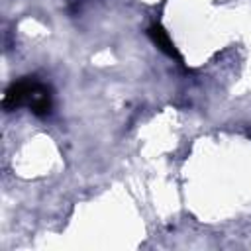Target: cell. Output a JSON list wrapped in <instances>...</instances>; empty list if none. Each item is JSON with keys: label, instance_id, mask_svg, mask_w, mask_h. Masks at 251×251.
I'll return each instance as SVG.
<instances>
[{"label": "cell", "instance_id": "obj_1", "mask_svg": "<svg viewBox=\"0 0 251 251\" xmlns=\"http://www.w3.org/2000/svg\"><path fill=\"white\" fill-rule=\"evenodd\" d=\"M37 82L39 80L35 76H22V78L14 80L6 88V92H4V100H2L4 110L6 112H14V110H18L22 106L27 108V102H29V98H31L33 88H35Z\"/></svg>", "mask_w": 251, "mask_h": 251}, {"label": "cell", "instance_id": "obj_2", "mask_svg": "<svg viewBox=\"0 0 251 251\" xmlns=\"http://www.w3.org/2000/svg\"><path fill=\"white\" fill-rule=\"evenodd\" d=\"M27 108L33 116L37 118H47L53 110V94H51V88L43 82H37L35 88H33V94L27 102Z\"/></svg>", "mask_w": 251, "mask_h": 251}, {"label": "cell", "instance_id": "obj_3", "mask_svg": "<svg viewBox=\"0 0 251 251\" xmlns=\"http://www.w3.org/2000/svg\"><path fill=\"white\" fill-rule=\"evenodd\" d=\"M147 35L153 39V43L163 51V53H167L171 59H175V61H178V63H182V57H180V53L176 51V47H175V43L171 41V37H169V33L165 31V27L163 25H159V24H153L149 29H147Z\"/></svg>", "mask_w": 251, "mask_h": 251}]
</instances>
